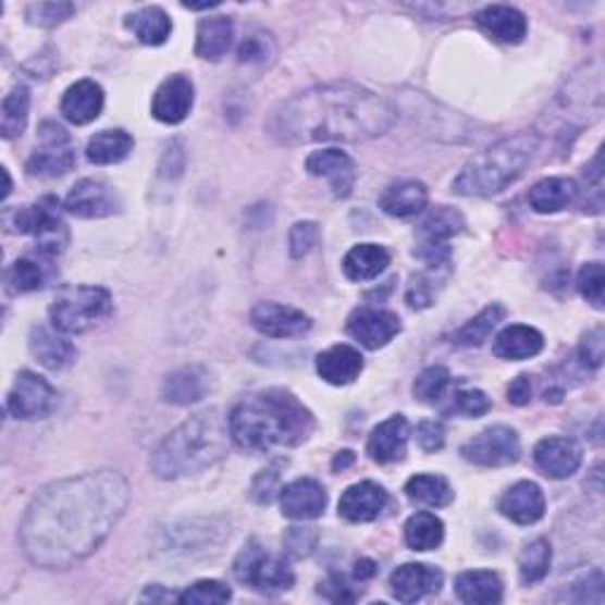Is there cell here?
Masks as SVG:
<instances>
[{"mask_svg": "<svg viewBox=\"0 0 605 605\" xmlns=\"http://www.w3.org/2000/svg\"><path fill=\"white\" fill-rule=\"evenodd\" d=\"M128 502V480L112 469L54 480L26 508L20 526L22 552L38 568H74L114 532Z\"/></svg>", "mask_w": 605, "mask_h": 605, "instance_id": "6da1fadb", "label": "cell"}, {"mask_svg": "<svg viewBox=\"0 0 605 605\" xmlns=\"http://www.w3.org/2000/svg\"><path fill=\"white\" fill-rule=\"evenodd\" d=\"M393 123L395 109L379 95L355 84H329L280 102L266 121V133L284 147L367 143L386 135Z\"/></svg>", "mask_w": 605, "mask_h": 605, "instance_id": "7a4b0ae2", "label": "cell"}, {"mask_svg": "<svg viewBox=\"0 0 605 605\" xmlns=\"http://www.w3.org/2000/svg\"><path fill=\"white\" fill-rule=\"evenodd\" d=\"M312 431V411L284 388L254 393L230 411L232 443L246 452L263 454L274 447H296L306 443Z\"/></svg>", "mask_w": 605, "mask_h": 605, "instance_id": "3957f363", "label": "cell"}, {"mask_svg": "<svg viewBox=\"0 0 605 605\" xmlns=\"http://www.w3.org/2000/svg\"><path fill=\"white\" fill-rule=\"evenodd\" d=\"M230 415L209 407L192 415L161 440L149 459V469L161 480L197 476L223 461L230 452Z\"/></svg>", "mask_w": 605, "mask_h": 605, "instance_id": "277c9868", "label": "cell"}, {"mask_svg": "<svg viewBox=\"0 0 605 605\" xmlns=\"http://www.w3.org/2000/svg\"><path fill=\"white\" fill-rule=\"evenodd\" d=\"M538 135L518 133L511 137H504V140L492 145L483 155H478L466 163L452 187L461 197L499 195V192H504L508 185H514L518 177L526 173L532 159L538 157Z\"/></svg>", "mask_w": 605, "mask_h": 605, "instance_id": "5b68a950", "label": "cell"}, {"mask_svg": "<svg viewBox=\"0 0 605 605\" xmlns=\"http://www.w3.org/2000/svg\"><path fill=\"white\" fill-rule=\"evenodd\" d=\"M112 294L102 286H72L54 298L50 322L62 334H84L112 314Z\"/></svg>", "mask_w": 605, "mask_h": 605, "instance_id": "8992f818", "label": "cell"}, {"mask_svg": "<svg viewBox=\"0 0 605 605\" xmlns=\"http://www.w3.org/2000/svg\"><path fill=\"white\" fill-rule=\"evenodd\" d=\"M12 227L20 235H32L36 239L38 254L44 258H58L69 246V227L62 218L58 199L52 197L17 209L12 215Z\"/></svg>", "mask_w": 605, "mask_h": 605, "instance_id": "52a82bcc", "label": "cell"}, {"mask_svg": "<svg viewBox=\"0 0 605 605\" xmlns=\"http://www.w3.org/2000/svg\"><path fill=\"white\" fill-rule=\"evenodd\" d=\"M232 570H235L239 584L258 591V594H280V591L292 589L296 582L292 568L280 556L266 552V546L256 540L242 548Z\"/></svg>", "mask_w": 605, "mask_h": 605, "instance_id": "ba28073f", "label": "cell"}, {"mask_svg": "<svg viewBox=\"0 0 605 605\" xmlns=\"http://www.w3.org/2000/svg\"><path fill=\"white\" fill-rule=\"evenodd\" d=\"M464 215L457 209H449V206H435L425 218L421 220V225L417 230V249L415 256L421 258L425 266L437 270L449 263V239L454 235H459L464 230Z\"/></svg>", "mask_w": 605, "mask_h": 605, "instance_id": "9c48e42d", "label": "cell"}, {"mask_svg": "<svg viewBox=\"0 0 605 605\" xmlns=\"http://www.w3.org/2000/svg\"><path fill=\"white\" fill-rule=\"evenodd\" d=\"M38 147L26 161V173L34 177H62L76 166V151L72 147V137L58 126L46 121L38 128Z\"/></svg>", "mask_w": 605, "mask_h": 605, "instance_id": "30bf717a", "label": "cell"}, {"mask_svg": "<svg viewBox=\"0 0 605 605\" xmlns=\"http://www.w3.org/2000/svg\"><path fill=\"white\" fill-rule=\"evenodd\" d=\"M461 457L483 469H504L520 459V437L508 425H492L461 447Z\"/></svg>", "mask_w": 605, "mask_h": 605, "instance_id": "8fae6325", "label": "cell"}, {"mask_svg": "<svg viewBox=\"0 0 605 605\" xmlns=\"http://www.w3.org/2000/svg\"><path fill=\"white\" fill-rule=\"evenodd\" d=\"M58 391L44 376L34 371H20L15 386L8 393V415L22 421L48 419L58 409Z\"/></svg>", "mask_w": 605, "mask_h": 605, "instance_id": "7c38bea8", "label": "cell"}, {"mask_svg": "<svg viewBox=\"0 0 605 605\" xmlns=\"http://www.w3.org/2000/svg\"><path fill=\"white\" fill-rule=\"evenodd\" d=\"M348 336H353L362 348L367 350H379L403 332L400 318L391 310H379V308H360L355 310L348 324H346Z\"/></svg>", "mask_w": 605, "mask_h": 605, "instance_id": "4fadbf2b", "label": "cell"}, {"mask_svg": "<svg viewBox=\"0 0 605 605\" xmlns=\"http://www.w3.org/2000/svg\"><path fill=\"white\" fill-rule=\"evenodd\" d=\"M251 324L258 334L270 338H298L312 329V320L306 312L272 300L258 302L251 310Z\"/></svg>", "mask_w": 605, "mask_h": 605, "instance_id": "5bb4252c", "label": "cell"}, {"mask_svg": "<svg viewBox=\"0 0 605 605\" xmlns=\"http://www.w3.org/2000/svg\"><path fill=\"white\" fill-rule=\"evenodd\" d=\"M192 107H195V84L185 74H175L157 88L155 100H151V116L166 126H177L189 116Z\"/></svg>", "mask_w": 605, "mask_h": 605, "instance_id": "9a60e30c", "label": "cell"}, {"mask_svg": "<svg viewBox=\"0 0 605 605\" xmlns=\"http://www.w3.org/2000/svg\"><path fill=\"white\" fill-rule=\"evenodd\" d=\"M64 209L76 218H109L121 211V199L116 192L102 181H81L66 195Z\"/></svg>", "mask_w": 605, "mask_h": 605, "instance_id": "2e32d148", "label": "cell"}, {"mask_svg": "<svg viewBox=\"0 0 605 605\" xmlns=\"http://www.w3.org/2000/svg\"><path fill=\"white\" fill-rule=\"evenodd\" d=\"M532 457H534V464H538V469L544 476L554 478V480H566L580 471L582 447L570 437L554 435V437L540 440V443L534 445Z\"/></svg>", "mask_w": 605, "mask_h": 605, "instance_id": "e0dca14e", "label": "cell"}, {"mask_svg": "<svg viewBox=\"0 0 605 605\" xmlns=\"http://www.w3.org/2000/svg\"><path fill=\"white\" fill-rule=\"evenodd\" d=\"M306 171L314 177H326L336 199H346L353 195L357 181L355 161L341 149H320L312 151L306 161Z\"/></svg>", "mask_w": 605, "mask_h": 605, "instance_id": "ac0fdd59", "label": "cell"}, {"mask_svg": "<svg viewBox=\"0 0 605 605\" xmlns=\"http://www.w3.org/2000/svg\"><path fill=\"white\" fill-rule=\"evenodd\" d=\"M211 391H213L211 371L199 365H187L175 369L173 374L166 376V381H163L161 386V397L163 403L187 407L203 400Z\"/></svg>", "mask_w": 605, "mask_h": 605, "instance_id": "d6986e66", "label": "cell"}, {"mask_svg": "<svg viewBox=\"0 0 605 605\" xmlns=\"http://www.w3.org/2000/svg\"><path fill=\"white\" fill-rule=\"evenodd\" d=\"M326 492L312 478H298L280 490L282 514L292 520H314L324 514Z\"/></svg>", "mask_w": 605, "mask_h": 605, "instance_id": "ffe728a7", "label": "cell"}, {"mask_svg": "<svg viewBox=\"0 0 605 605\" xmlns=\"http://www.w3.org/2000/svg\"><path fill=\"white\" fill-rule=\"evenodd\" d=\"M443 572L423 563H405L391 575V591L400 603H417L443 587Z\"/></svg>", "mask_w": 605, "mask_h": 605, "instance_id": "44dd1931", "label": "cell"}, {"mask_svg": "<svg viewBox=\"0 0 605 605\" xmlns=\"http://www.w3.org/2000/svg\"><path fill=\"white\" fill-rule=\"evenodd\" d=\"M386 506L388 492L374 480H362L341 494L338 514L350 522H371L386 511Z\"/></svg>", "mask_w": 605, "mask_h": 605, "instance_id": "7402d4cb", "label": "cell"}, {"mask_svg": "<svg viewBox=\"0 0 605 605\" xmlns=\"http://www.w3.org/2000/svg\"><path fill=\"white\" fill-rule=\"evenodd\" d=\"M407 443H409V421L403 415H395L371 431L367 440V454L371 457V461L376 464L383 466L395 464L405 459Z\"/></svg>", "mask_w": 605, "mask_h": 605, "instance_id": "603a6c76", "label": "cell"}, {"mask_svg": "<svg viewBox=\"0 0 605 605\" xmlns=\"http://www.w3.org/2000/svg\"><path fill=\"white\" fill-rule=\"evenodd\" d=\"M499 511L508 520L518 522V526H534V522L544 518L546 511L544 492L538 483L520 480V483L504 492V497L499 499Z\"/></svg>", "mask_w": 605, "mask_h": 605, "instance_id": "cb8c5ba5", "label": "cell"}, {"mask_svg": "<svg viewBox=\"0 0 605 605\" xmlns=\"http://www.w3.org/2000/svg\"><path fill=\"white\" fill-rule=\"evenodd\" d=\"M104 109V90L100 88V84H95L90 78L76 81L74 86H69L60 112L62 116L74 123V126H88L95 119L102 114Z\"/></svg>", "mask_w": 605, "mask_h": 605, "instance_id": "d4e9b609", "label": "cell"}, {"mask_svg": "<svg viewBox=\"0 0 605 605\" xmlns=\"http://www.w3.org/2000/svg\"><path fill=\"white\" fill-rule=\"evenodd\" d=\"M476 24L483 29L490 38L499 40V44L518 46L522 38L528 36V20L520 10L511 5H487L476 15Z\"/></svg>", "mask_w": 605, "mask_h": 605, "instance_id": "484cf974", "label": "cell"}, {"mask_svg": "<svg viewBox=\"0 0 605 605\" xmlns=\"http://www.w3.org/2000/svg\"><path fill=\"white\" fill-rule=\"evenodd\" d=\"M365 360L357 348L338 343L318 355V374L332 386H348L362 374Z\"/></svg>", "mask_w": 605, "mask_h": 605, "instance_id": "4316f807", "label": "cell"}, {"mask_svg": "<svg viewBox=\"0 0 605 605\" xmlns=\"http://www.w3.org/2000/svg\"><path fill=\"white\" fill-rule=\"evenodd\" d=\"M29 350L40 365L52 371L66 369L76 360V348L72 346V341L62 336V332H58V329H48V326L32 329Z\"/></svg>", "mask_w": 605, "mask_h": 605, "instance_id": "83f0119b", "label": "cell"}, {"mask_svg": "<svg viewBox=\"0 0 605 605\" xmlns=\"http://www.w3.org/2000/svg\"><path fill=\"white\" fill-rule=\"evenodd\" d=\"M544 350V336L534 326L528 324H511L506 326L499 336L494 338L492 353L502 360H530Z\"/></svg>", "mask_w": 605, "mask_h": 605, "instance_id": "f1b7e54d", "label": "cell"}, {"mask_svg": "<svg viewBox=\"0 0 605 605\" xmlns=\"http://www.w3.org/2000/svg\"><path fill=\"white\" fill-rule=\"evenodd\" d=\"M459 601L471 605H494L504 598V582L492 570H469L461 572L454 582Z\"/></svg>", "mask_w": 605, "mask_h": 605, "instance_id": "f546056e", "label": "cell"}, {"mask_svg": "<svg viewBox=\"0 0 605 605\" xmlns=\"http://www.w3.org/2000/svg\"><path fill=\"white\" fill-rule=\"evenodd\" d=\"M429 203V189L419 181H403L383 189L379 206L383 213L393 218L419 215Z\"/></svg>", "mask_w": 605, "mask_h": 605, "instance_id": "4dcf8cb0", "label": "cell"}, {"mask_svg": "<svg viewBox=\"0 0 605 605\" xmlns=\"http://www.w3.org/2000/svg\"><path fill=\"white\" fill-rule=\"evenodd\" d=\"M577 185L570 177H544L528 192L530 209L538 213H558L575 201Z\"/></svg>", "mask_w": 605, "mask_h": 605, "instance_id": "1f68e13d", "label": "cell"}, {"mask_svg": "<svg viewBox=\"0 0 605 605\" xmlns=\"http://www.w3.org/2000/svg\"><path fill=\"white\" fill-rule=\"evenodd\" d=\"M391 266V254L379 244H360L343 258V272L353 282L376 280Z\"/></svg>", "mask_w": 605, "mask_h": 605, "instance_id": "d6a6232c", "label": "cell"}, {"mask_svg": "<svg viewBox=\"0 0 605 605\" xmlns=\"http://www.w3.org/2000/svg\"><path fill=\"white\" fill-rule=\"evenodd\" d=\"M133 147L135 140L126 131H102L90 137L86 157L95 166H112V163H121L123 159H128Z\"/></svg>", "mask_w": 605, "mask_h": 605, "instance_id": "836d02e7", "label": "cell"}, {"mask_svg": "<svg viewBox=\"0 0 605 605\" xmlns=\"http://www.w3.org/2000/svg\"><path fill=\"white\" fill-rule=\"evenodd\" d=\"M235 38V26L227 17L201 20L197 26V54L201 60L218 62L230 50Z\"/></svg>", "mask_w": 605, "mask_h": 605, "instance_id": "e575fe53", "label": "cell"}, {"mask_svg": "<svg viewBox=\"0 0 605 605\" xmlns=\"http://www.w3.org/2000/svg\"><path fill=\"white\" fill-rule=\"evenodd\" d=\"M126 26L143 46H163L173 32L171 17L157 5L137 10L135 15L128 17Z\"/></svg>", "mask_w": 605, "mask_h": 605, "instance_id": "d590c367", "label": "cell"}, {"mask_svg": "<svg viewBox=\"0 0 605 605\" xmlns=\"http://www.w3.org/2000/svg\"><path fill=\"white\" fill-rule=\"evenodd\" d=\"M445 540V526L435 514H415L405 526V542L411 552H433Z\"/></svg>", "mask_w": 605, "mask_h": 605, "instance_id": "8d00e7d4", "label": "cell"}, {"mask_svg": "<svg viewBox=\"0 0 605 605\" xmlns=\"http://www.w3.org/2000/svg\"><path fill=\"white\" fill-rule=\"evenodd\" d=\"M405 492L411 502L431 506V508H443V506L452 504V499H454L452 485L443 476H433V473H421V476L409 478Z\"/></svg>", "mask_w": 605, "mask_h": 605, "instance_id": "74e56055", "label": "cell"}, {"mask_svg": "<svg viewBox=\"0 0 605 605\" xmlns=\"http://www.w3.org/2000/svg\"><path fill=\"white\" fill-rule=\"evenodd\" d=\"M29 107H32V92L26 86H15L5 95L3 112H0V133L5 140H15L26 128L29 121Z\"/></svg>", "mask_w": 605, "mask_h": 605, "instance_id": "f35d334b", "label": "cell"}, {"mask_svg": "<svg viewBox=\"0 0 605 605\" xmlns=\"http://www.w3.org/2000/svg\"><path fill=\"white\" fill-rule=\"evenodd\" d=\"M506 318V308L499 306V302H492L490 308H485L480 314L471 322H466L457 336H454V343H457L459 348H478L483 346V343L492 336L494 329L499 326V322H504Z\"/></svg>", "mask_w": 605, "mask_h": 605, "instance_id": "ab89813d", "label": "cell"}, {"mask_svg": "<svg viewBox=\"0 0 605 605\" xmlns=\"http://www.w3.org/2000/svg\"><path fill=\"white\" fill-rule=\"evenodd\" d=\"M552 570V544L548 540H534L522 548L518 560V572L522 584H538Z\"/></svg>", "mask_w": 605, "mask_h": 605, "instance_id": "60d3db41", "label": "cell"}, {"mask_svg": "<svg viewBox=\"0 0 605 605\" xmlns=\"http://www.w3.org/2000/svg\"><path fill=\"white\" fill-rule=\"evenodd\" d=\"M452 386V374L445 367L423 369L415 381V397L423 405H435L443 400Z\"/></svg>", "mask_w": 605, "mask_h": 605, "instance_id": "b9f144b4", "label": "cell"}, {"mask_svg": "<svg viewBox=\"0 0 605 605\" xmlns=\"http://www.w3.org/2000/svg\"><path fill=\"white\" fill-rule=\"evenodd\" d=\"M46 282L44 268L32 258H20L8 270V288L12 294H32L38 292Z\"/></svg>", "mask_w": 605, "mask_h": 605, "instance_id": "7bdbcfd3", "label": "cell"}, {"mask_svg": "<svg viewBox=\"0 0 605 605\" xmlns=\"http://www.w3.org/2000/svg\"><path fill=\"white\" fill-rule=\"evenodd\" d=\"M232 598L230 587L218 580H199L192 587H187L183 594H177V603L183 605H215V603H227Z\"/></svg>", "mask_w": 605, "mask_h": 605, "instance_id": "ee69618b", "label": "cell"}, {"mask_svg": "<svg viewBox=\"0 0 605 605\" xmlns=\"http://www.w3.org/2000/svg\"><path fill=\"white\" fill-rule=\"evenodd\" d=\"M490 409H492V400L483 391L464 388L452 395V403L445 411H449V415H461L466 419H478L487 415Z\"/></svg>", "mask_w": 605, "mask_h": 605, "instance_id": "f6af8a7d", "label": "cell"}, {"mask_svg": "<svg viewBox=\"0 0 605 605\" xmlns=\"http://www.w3.org/2000/svg\"><path fill=\"white\" fill-rule=\"evenodd\" d=\"M320 237H322L320 225L312 223V220L296 223L292 232H288V254H292V258L296 260L310 256L314 251V246L320 244Z\"/></svg>", "mask_w": 605, "mask_h": 605, "instance_id": "bcb514c9", "label": "cell"}, {"mask_svg": "<svg viewBox=\"0 0 605 605\" xmlns=\"http://www.w3.org/2000/svg\"><path fill=\"white\" fill-rule=\"evenodd\" d=\"M282 469H284V461H274L270 464L268 469L260 471L254 483H251V499L256 504H272L274 497L280 494V483H282Z\"/></svg>", "mask_w": 605, "mask_h": 605, "instance_id": "7dc6e473", "label": "cell"}, {"mask_svg": "<svg viewBox=\"0 0 605 605\" xmlns=\"http://www.w3.org/2000/svg\"><path fill=\"white\" fill-rule=\"evenodd\" d=\"M74 10L76 8L72 3H34L26 8V20L34 26H40V29H52V26L72 17Z\"/></svg>", "mask_w": 605, "mask_h": 605, "instance_id": "c3c4849f", "label": "cell"}, {"mask_svg": "<svg viewBox=\"0 0 605 605\" xmlns=\"http://www.w3.org/2000/svg\"><path fill=\"white\" fill-rule=\"evenodd\" d=\"M603 286H605V272L601 263H587L577 274V288L580 294L591 302L594 308H603Z\"/></svg>", "mask_w": 605, "mask_h": 605, "instance_id": "681fc988", "label": "cell"}, {"mask_svg": "<svg viewBox=\"0 0 605 605\" xmlns=\"http://www.w3.org/2000/svg\"><path fill=\"white\" fill-rule=\"evenodd\" d=\"M320 534L314 528H288L284 534V552L292 558H306L318 546Z\"/></svg>", "mask_w": 605, "mask_h": 605, "instance_id": "f907efd6", "label": "cell"}, {"mask_svg": "<svg viewBox=\"0 0 605 605\" xmlns=\"http://www.w3.org/2000/svg\"><path fill=\"white\" fill-rule=\"evenodd\" d=\"M272 38L266 34H251L242 40L239 46V62L242 64H266L272 60Z\"/></svg>", "mask_w": 605, "mask_h": 605, "instance_id": "816d5d0a", "label": "cell"}, {"mask_svg": "<svg viewBox=\"0 0 605 605\" xmlns=\"http://www.w3.org/2000/svg\"><path fill=\"white\" fill-rule=\"evenodd\" d=\"M603 357H605V336H603V329L596 326L582 336L580 362L587 369H598L603 365Z\"/></svg>", "mask_w": 605, "mask_h": 605, "instance_id": "f5cc1de1", "label": "cell"}, {"mask_svg": "<svg viewBox=\"0 0 605 605\" xmlns=\"http://www.w3.org/2000/svg\"><path fill=\"white\" fill-rule=\"evenodd\" d=\"M320 594L334 603H353L357 601V591L350 587V582L343 575H332L320 584Z\"/></svg>", "mask_w": 605, "mask_h": 605, "instance_id": "db71d44e", "label": "cell"}, {"mask_svg": "<svg viewBox=\"0 0 605 605\" xmlns=\"http://www.w3.org/2000/svg\"><path fill=\"white\" fill-rule=\"evenodd\" d=\"M417 443L423 452H440L445 447V425L440 421H421L417 425Z\"/></svg>", "mask_w": 605, "mask_h": 605, "instance_id": "11a10c76", "label": "cell"}, {"mask_svg": "<svg viewBox=\"0 0 605 605\" xmlns=\"http://www.w3.org/2000/svg\"><path fill=\"white\" fill-rule=\"evenodd\" d=\"M530 400H532V376L522 374L514 379L511 386H508V403L516 407H526Z\"/></svg>", "mask_w": 605, "mask_h": 605, "instance_id": "9f6ffc18", "label": "cell"}, {"mask_svg": "<svg viewBox=\"0 0 605 605\" xmlns=\"http://www.w3.org/2000/svg\"><path fill=\"white\" fill-rule=\"evenodd\" d=\"M376 575V563L374 560H369V558H362V560H357V566H355V577L360 582L365 580H371V577Z\"/></svg>", "mask_w": 605, "mask_h": 605, "instance_id": "6f0895ef", "label": "cell"}, {"mask_svg": "<svg viewBox=\"0 0 605 605\" xmlns=\"http://www.w3.org/2000/svg\"><path fill=\"white\" fill-rule=\"evenodd\" d=\"M355 461V454L350 449H343L336 454V459H334V471H346L348 466H353Z\"/></svg>", "mask_w": 605, "mask_h": 605, "instance_id": "680465c9", "label": "cell"}, {"mask_svg": "<svg viewBox=\"0 0 605 605\" xmlns=\"http://www.w3.org/2000/svg\"><path fill=\"white\" fill-rule=\"evenodd\" d=\"M171 598L177 601V596H173V594H161V587H159V584L149 587V589H147V594L143 596V601H171Z\"/></svg>", "mask_w": 605, "mask_h": 605, "instance_id": "91938a15", "label": "cell"}, {"mask_svg": "<svg viewBox=\"0 0 605 605\" xmlns=\"http://www.w3.org/2000/svg\"><path fill=\"white\" fill-rule=\"evenodd\" d=\"M3 177H5V189H3V199L10 197V192H12V181H10V173L8 169H3Z\"/></svg>", "mask_w": 605, "mask_h": 605, "instance_id": "94428289", "label": "cell"}]
</instances>
